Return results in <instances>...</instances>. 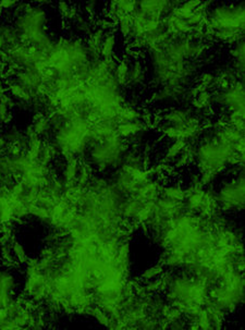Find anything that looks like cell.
I'll list each match as a JSON object with an SVG mask.
<instances>
[{"label":"cell","instance_id":"cell-2","mask_svg":"<svg viewBox=\"0 0 245 330\" xmlns=\"http://www.w3.org/2000/svg\"><path fill=\"white\" fill-rule=\"evenodd\" d=\"M242 175L243 173L240 174L238 179L226 183L220 190L219 196L217 195L223 211H230L234 207H239V211H242L244 205V179Z\"/></svg>","mask_w":245,"mask_h":330},{"label":"cell","instance_id":"cell-13","mask_svg":"<svg viewBox=\"0 0 245 330\" xmlns=\"http://www.w3.org/2000/svg\"><path fill=\"white\" fill-rule=\"evenodd\" d=\"M164 273V267L163 265H155V266H151L150 268H147L146 271L141 275V278L145 281H150L155 279L157 277H160Z\"/></svg>","mask_w":245,"mask_h":330},{"label":"cell","instance_id":"cell-14","mask_svg":"<svg viewBox=\"0 0 245 330\" xmlns=\"http://www.w3.org/2000/svg\"><path fill=\"white\" fill-rule=\"evenodd\" d=\"M141 205L138 199H130L126 204H123L122 212L126 217H135L137 212L140 211Z\"/></svg>","mask_w":245,"mask_h":330},{"label":"cell","instance_id":"cell-12","mask_svg":"<svg viewBox=\"0 0 245 330\" xmlns=\"http://www.w3.org/2000/svg\"><path fill=\"white\" fill-rule=\"evenodd\" d=\"M119 118L121 120L120 123H124V122H132V121H136V120L141 117V114L138 113L136 109L130 108V107H126V108L120 109L119 111Z\"/></svg>","mask_w":245,"mask_h":330},{"label":"cell","instance_id":"cell-5","mask_svg":"<svg viewBox=\"0 0 245 330\" xmlns=\"http://www.w3.org/2000/svg\"><path fill=\"white\" fill-rule=\"evenodd\" d=\"M118 37L113 32L105 34L104 40L101 43L100 47V57L104 60L113 59V56L115 54V47H117Z\"/></svg>","mask_w":245,"mask_h":330},{"label":"cell","instance_id":"cell-6","mask_svg":"<svg viewBox=\"0 0 245 330\" xmlns=\"http://www.w3.org/2000/svg\"><path fill=\"white\" fill-rule=\"evenodd\" d=\"M129 70H130V63H129L128 58H123L115 63L113 76L118 85L123 86L127 84L128 77H129Z\"/></svg>","mask_w":245,"mask_h":330},{"label":"cell","instance_id":"cell-3","mask_svg":"<svg viewBox=\"0 0 245 330\" xmlns=\"http://www.w3.org/2000/svg\"><path fill=\"white\" fill-rule=\"evenodd\" d=\"M146 72L145 68L140 59H135L130 66L129 70V77L127 84H131L133 86H140L145 81Z\"/></svg>","mask_w":245,"mask_h":330},{"label":"cell","instance_id":"cell-11","mask_svg":"<svg viewBox=\"0 0 245 330\" xmlns=\"http://www.w3.org/2000/svg\"><path fill=\"white\" fill-rule=\"evenodd\" d=\"M187 146H188L187 139H183V138L175 139V141L168 147L167 154H166V160L173 161L174 158L181 154L184 148H186Z\"/></svg>","mask_w":245,"mask_h":330},{"label":"cell","instance_id":"cell-4","mask_svg":"<svg viewBox=\"0 0 245 330\" xmlns=\"http://www.w3.org/2000/svg\"><path fill=\"white\" fill-rule=\"evenodd\" d=\"M230 56L234 61L235 73L243 76L244 73V39H240L232 45L230 49Z\"/></svg>","mask_w":245,"mask_h":330},{"label":"cell","instance_id":"cell-16","mask_svg":"<svg viewBox=\"0 0 245 330\" xmlns=\"http://www.w3.org/2000/svg\"><path fill=\"white\" fill-rule=\"evenodd\" d=\"M13 114L12 110L0 101V125H7L12 121Z\"/></svg>","mask_w":245,"mask_h":330},{"label":"cell","instance_id":"cell-8","mask_svg":"<svg viewBox=\"0 0 245 330\" xmlns=\"http://www.w3.org/2000/svg\"><path fill=\"white\" fill-rule=\"evenodd\" d=\"M34 132L40 137L49 132L50 130V120L44 116L43 114L38 113L34 116V123L32 124Z\"/></svg>","mask_w":245,"mask_h":330},{"label":"cell","instance_id":"cell-9","mask_svg":"<svg viewBox=\"0 0 245 330\" xmlns=\"http://www.w3.org/2000/svg\"><path fill=\"white\" fill-rule=\"evenodd\" d=\"M117 29L124 39H130L132 32V18L131 15H120L115 19Z\"/></svg>","mask_w":245,"mask_h":330},{"label":"cell","instance_id":"cell-20","mask_svg":"<svg viewBox=\"0 0 245 330\" xmlns=\"http://www.w3.org/2000/svg\"><path fill=\"white\" fill-rule=\"evenodd\" d=\"M7 93V88H6V85H4V82L2 81V78L1 77H0V97H1L2 95H4Z\"/></svg>","mask_w":245,"mask_h":330},{"label":"cell","instance_id":"cell-15","mask_svg":"<svg viewBox=\"0 0 245 330\" xmlns=\"http://www.w3.org/2000/svg\"><path fill=\"white\" fill-rule=\"evenodd\" d=\"M11 250H12L13 255H15L16 259L17 261H19L20 264H26L27 261H29L27 255L25 253V250L20 242H18V241H13L12 245H11Z\"/></svg>","mask_w":245,"mask_h":330},{"label":"cell","instance_id":"cell-1","mask_svg":"<svg viewBox=\"0 0 245 330\" xmlns=\"http://www.w3.org/2000/svg\"><path fill=\"white\" fill-rule=\"evenodd\" d=\"M208 10V23L212 30H232L244 32V2L214 3Z\"/></svg>","mask_w":245,"mask_h":330},{"label":"cell","instance_id":"cell-10","mask_svg":"<svg viewBox=\"0 0 245 330\" xmlns=\"http://www.w3.org/2000/svg\"><path fill=\"white\" fill-rule=\"evenodd\" d=\"M164 194L170 201L174 202H182L186 199V189L180 187V185H170L164 189Z\"/></svg>","mask_w":245,"mask_h":330},{"label":"cell","instance_id":"cell-18","mask_svg":"<svg viewBox=\"0 0 245 330\" xmlns=\"http://www.w3.org/2000/svg\"><path fill=\"white\" fill-rule=\"evenodd\" d=\"M200 84L205 86L208 90V87L211 86L212 84H216V76L211 72H203L200 77Z\"/></svg>","mask_w":245,"mask_h":330},{"label":"cell","instance_id":"cell-19","mask_svg":"<svg viewBox=\"0 0 245 330\" xmlns=\"http://www.w3.org/2000/svg\"><path fill=\"white\" fill-rule=\"evenodd\" d=\"M85 12L90 16H94L97 12V3L96 2H86L84 3Z\"/></svg>","mask_w":245,"mask_h":330},{"label":"cell","instance_id":"cell-7","mask_svg":"<svg viewBox=\"0 0 245 330\" xmlns=\"http://www.w3.org/2000/svg\"><path fill=\"white\" fill-rule=\"evenodd\" d=\"M145 128V124L140 121H132V122H124L120 123L117 128V134L119 136L129 137L135 136L138 133H141Z\"/></svg>","mask_w":245,"mask_h":330},{"label":"cell","instance_id":"cell-17","mask_svg":"<svg viewBox=\"0 0 245 330\" xmlns=\"http://www.w3.org/2000/svg\"><path fill=\"white\" fill-rule=\"evenodd\" d=\"M191 157H192V154L188 152V146H187L183 150V154H180L173 159L174 168L180 169V168H183V167H186L189 162V160H191Z\"/></svg>","mask_w":245,"mask_h":330}]
</instances>
